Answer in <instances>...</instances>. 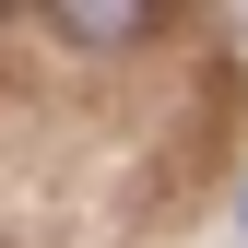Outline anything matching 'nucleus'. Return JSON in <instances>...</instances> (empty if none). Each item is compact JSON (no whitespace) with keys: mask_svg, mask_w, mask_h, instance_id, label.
I'll use <instances>...</instances> for the list:
<instances>
[{"mask_svg":"<svg viewBox=\"0 0 248 248\" xmlns=\"http://www.w3.org/2000/svg\"><path fill=\"white\" fill-rule=\"evenodd\" d=\"M59 36H71V47H130L142 12H59Z\"/></svg>","mask_w":248,"mask_h":248,"instance_id":"f257e3e1","label":"nucleus"}]
</instances>
